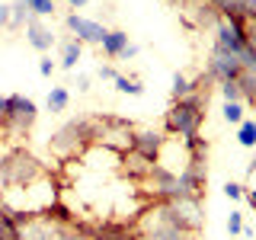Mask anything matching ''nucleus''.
Masks as SVG:
<instances>
[{
    "label": "nucleus",
    "mask_w": 256,
    "mask_h": 240,
    "mask_svg": "<svg viewBox=\"0 0 256 240\" xmlns=\"http://www.w3.org/2000/svg\"><path fill=\"white\" fill-rule=\"evenodd\" d=\"M205 109H208V93H192V96H186V100H173V106L164 112L166 134H173V138L202 134Z\"/></svg>",
    "instance_id": "nucleus-1"
},
{
    "label": "nucleus",
    "mask_w": 256,
    "mask_h": 240,
    "mask_svg": "<svg viewBox=\"0 0 256 240\" xmlns=\"http://www.w3.org/2000/svg\"><path fill=\"white\" fill-rule=\"evenodd\" d=\"M90 144H96V116L93 118H70V122H64L58 132L52 134L48 148H52V154L68 160V157L84 154V148H90Z\"/></svg>",
    "instance_id": "nucleus-2"
},
{
    "label": "nucleus",
    "mask_w": 256,
    "mask_h": 240,
    "mask_svg": "<svg viewBox=\"0 0 256 240\" xmlns=\"http://www.w3.org/2000/svg\"><path fill=\"white\" fill-rule=\"evenodd\" d=\"M42 164L22 148H13L6 157H0V186L4 189H20V186H29L42 176Z\"/></svg>",
    "instance_id": "nucleus-3"
},
{
    "label": "nucleus",
    "mask_w": 256,
    "mask_h": 240,
    "mask_svg": "<svg viewBox=\"0 0 256 240\" xmlns=\"http://www.w3.org/2000/svg\"><path fill=\"white\" fill-rule=\"evenodd\" d=\"M132 141H134V128L132 122L125 118H112V116H96V144L100 148L112 150L116 157H125L132 150Z\"/></svg>",
    "instance_id": "nucleus-4"
},
{
    "label": "nucleus",
    "mask_w": 256,
    "mask_h": 240,
    "mask_svg": "<svg viewBox=\"0 0 256 240\" xmlns=\"http://www.w3.org/2000/svg\"><path fill=\"white\" fill-rule=\"evenodd\" d=\"M36 122H38L36 100H29V96H22V93L6 96V125L4 128H10L13 134H26V132H32Z\"/></svg>",
    "instance_id": "nucleus-5"
},
{
    "label": "nucleus",
    "mask_w": 256,
    "mask_h": 240,
    "mask_svg": "<svg viewBox=\"0 0 256 240\" xmlns=\"http://www.w3.org/2000/svg\"><path fill=\"white\" fill-rule=\"evenodd\" d=\"M244 74V68H240V58L230 52H224V48L214 45L212 54H208L205 61V77L212 80V84H234V80Z\"/></svg>",
    "instance_id": "nucleus-6"
},
{
    "label": "nucleus",
    "mask_w": 256,
    "mask_h": 240,
    "mask_svg": "<svg viewBox=\"0 0 256 240\" xmlns=\"http://www.w3.org/2000/svg\"><path fill=\"white\" fill-rule=\"evenodd\" d=\"M173 214V224L182 230H189V234H198L205 224V212H202V198H173V202H166Z\"/></svg>",
    "instance_id": "nucleus-7"
},
{
    "label": "nucleus",
    "mask_w": 256,
    "mask_h": 240,
    "mask_svg": "<svg viewBox=\"0 0 256 240\" xmlns=\"http://www.w3.org/2000/svg\"><path fill=\"white\" fill-rule=\"evenodd\" d=\"M208 160H192L180 170V196L182 198H205V186H208Z\"/></svg>",
    "instance_id": "nucleus-8"
},
{
    "label": "nucleus",
    "mask_w": 256,
    "mask_h": 240,
    "mask_svg": "<svg viewBox=\"0 0 256 240\" xmlns=\"http://www.w3.org/2000/svg\"><path fill=\"white\" fill-rule=\"evenodd\" d=\"M214 45L240 58V52L246 48V22H234V20H221L218 16V22H214Z\"/></svg>",
    "instance_id": "nucleus-9"
},
{
    "label": "nucleus",
    "mask_w": 256,
    "mask_h": 240,
    "mask_svg": "<svg viewBox=\"0 0 256 240\" xmlns=\"http://www.w3.org/2000/svg\"><path fill=\"white\" fill-rule=\"evenodd\" d=\"M64 26H68V32L77 38L80 45H102V38H106V32H109L102 22L86 20V16H80V13H68Z\"/></svg>",
    "instance_id": "nucleus-10"
},
{
    "label": "nucleus",
    "mask_w": 256,
    "mask_h": 240,
    "mask_svg": "<svg viewBox=\"0 0 256 240\" xmlns=\"http://www.w3.org/2000/svg\"><path fill=\"white\" fill-rule=\"evenodd\" d=\"M164 134L154 132V128H144V132H134V141H132V154H138L144 160H150V164H157L160 150H164Z\"/></svg>",
    "instance_id": "nucleus-11"
},
{
    "label": "nucleus",
    "mask_w": 256,
    "mask_h": 240,
    "mask_svg": "<svg viewBox=\"0 0 256 240\" xmlns=\"http://www.w3.org/2000/svg\"><path fill=\"white\" fill-rule=\"evenodd\" d=\"M212 10L221 16V20H234V22H246V0H208Z\"/></svg>",
    "instance_id": "nucleus-12"
},
{
    "label": "nucleus",
    "mask_w": 256,
    "mask_h": 240,
    "mask_svg": "<svg viewBox=\"0 0 256 240\" xmlns=\"http://www.w3.org/2000/svg\"><path fill=\"white\" fill-rule=\"evenodd\" d=\"M26 42H29L32 48H38V52H48V48L54 45V32L48 29V26H42V22L32 16L29 26H26Z\"/></svg>",
    "instance_id": "nucleus-13"
},
{
    "label": "nucleus",
    "mask_w": 256,
    "mask_h": 240,
    "mask_svg": "<svg viewBox=\"0 0 256 240\" xmlns=\"http://www.w3.org/2000/svg\"><path fill=\"white\" fill-rule=\"evenodd\" d=\"M128 45H132V42H128V32L125 29H109L100 48H102V54H106V58H122V52H125Z\"/></svg>",
    "instance_id": "nucleus-14"
},
{
    "label": "nucleus",
    "mask_w": 256,
    "mask_h": 240,
    "mask_svg": "<svg viewBox=\"0 0 256 240\" xmlns=\"http://www.w3.org/2000/svg\"><path fill=\"white\" fill-rule=\"evenodd\" d=\"M122 164H125V173L132 176V180H148L150 176V170H154V164H150V160H144V157H138V154H132V150H128V154L122 157Z\"/></svg>",
    "instance_id": "nucleus-15"
},
{
    "label": "nucleus",
    "mask_w": 256,
    "mask_h": 240,
    "mask_svg": "<svg viewBox=\"0 0 256 240\" xmlns=\"http://www.w3.org/2000/svg\"><path fill=\"white\" fill-rule=\"evenodd\" d=\"M134 240H198V234H189V230H182V228H160V230L134 234Z\"/></svg>",
    "instance_id": "nucleus-16"
},
{
    "label": "nucleus",
    "mask_w": 256,
    "mask_h": 240,
    "mask_svg": "<svg viewBox=\"0 0 256 240\" xmlns=\"http://www.w3.org/2000/svg\"><path fill=\"white\" fill-rule=\"evenodd\" d=\"M68 106H70V93L64 90V86H52L48 96H45V109L52 112V116H58V112H64Z\"/></svg>",
    "instance_id": "nucleus-17"
},
{
    "label": "nucleus",
    "mask_w": 256,
    "mask_h": 240,
    "mask_svg": "<svg viewBox=\"0 0 256 240\" xmlns=\"http://www.w3.org/2000/svg\"><path fill=\"white\" fill-rule=\"evenodd\" d=\"M80 54H84V45H80L77 38H68V42L61 45V68L64 70H74L77 61H80Z\"/></svg>",
    "instance_id": "nucleus-18"
},
{
    "label": "nucleus",
    "mask_w": 256,
    "mask_h": 240,
    "mask_svg": "<svg viewBox=\"0 0 256 240\" xmlns=\"http://www.w3.org/2000/svg\"><path fill=\"white\" fill-rule=\"evenodd\" d=\"M29 20H32L29 6L22 4V0H13V4H10V26H6V29H13V32H16V29H26Z\"/></svg>",
    "instance_id": "nucleus-19"
},
{
    "label": "nucleus",
    "mask_w": 256,
    "mask_h": 240,
    "mask_svg": "<svg viewBox=\"0 0 256 240\" xmlns=\"http://www.w3.org/2000/svg\"><path fill=\"white\" fill-rule=\"evenodd\" d=\"M237 141L240 148H256V118H244L237 125Z\"/></svg>",
    "instance_id": "nucleus-20"
},
{
    "label": "nucleus",
    "mask_w": 256,
    "mask_h": 240,
    "mask_svg": "<svg viewBox=\"0 0 256 240\" xmlns=\"http://www.w3.org/2000/svg\"><path fill=\"white\" fill-rule=\"evenodd\" d=\"M54 240H96V237L84 234V230H77V224H70V221H58V230H54Z\"/></svg>",
    "instance_id": "nucleus-21"
},
{
    "label": "nucleus",
    "mask_w": 256,
    "mask_h": 240,
    "mask_svg": "<svg viewBox=\"0 0 256 240\" xmlns=\"http://www.w3.org/2000/svg\"><path fill=\"white\" fill-rule=\"evenodd\" d=\"M186 141V150L192 160H208V138H202V134H192V138H182Z\"/></svg>",
    "instance_id": "nucleus-22"
},
{
    "label": "nucleus",
    "mask_w": 256,
    "mask_h": 240,
    "mask_svg": "<svg viewBox=\"0 0 256 240\" xmlns=\"http://www.w3.org/2000/svg\"><path fill=\"white\" fill-rule=\"evenodd\" d=\"M112 84H116V90L122 93V96H141V93H144L141 80H134V77H125V74H118L116 80H112Z\"/></svg>",
    "instance_id": "nucleus-23"
},
{
    "label": "nucleus",
    "mask_w": 256,
    "mask_h": 240,
    "mask_svg": "<svg viewBox=\"0 0 256 240\" xmlns=\"http://www.w3.org/2000/svg\"><path fill=\"white\" fill-rule=\"evenodd\" d=\"M0 240H20V228L13 224L10 212L0 205Z\"/></svg>",
    "instance_id": "nucleus-24"
},
{
    "label": "nucleus",
    "mask_w": 256,
    "mask_h": 240,
    "mask_svg": "<svg viewBox=\"0 0 256 240\" xmlns=\"http://www.w3.org/2000/svg\"><path fill=\"white\" fill-rule=\"evenodd\" d=\"M22 4L29 6V13L36 16V20H42V16H54V0H22Z\"/></svg>",
    "instance_id": "nucleus-25"
},
{
    "label": "nucleus",
    "mask_w": 256,
    "mask_h": 240,
    "mask_svg": "<svg viewBox=\"0 0 256 240\" xmlns=\"http://www.w3.org/2000/svg\"><path fill=\"white\" fill-rule=\"evenodd\" d=\"M224 122H230V125H240L244 122V102H224Z\"/></svg>",
    "instance_id": "nucleus-26"
},
{
    "label": "nucleus",
    "mask_w": 256,
    "mask_h": 240,
    "mask_svg": "<svg viewBox=\"0 0 256 240\" xmlns=\"http://www.w3.org/2000/svg\"><path fill=\"white\" fill-rule=\"evenodd\" d=\"M218 90H221V96H224V102H244L237 80H234V84H218Z\"/></svg>",
    "instance_id": "nucleus-27"
},
{
    "label": "nucleus",
    "mask_w": 256,
    "mask_h": 240,
    "mask_svg": "<svg viewBox=\"0 0 256 240\" xmlns=\"http://www.w3.org/2000/svg\"><path fill=\"white\" fill-rule=\"evenodd\" d=\"M228 234H230V237L244 234V212H230V214H228Z\"/></svg>",
    "instance_id": "nucleus-28"
},
{
    "label": "nucleus",
    "mask_w": 256,
    "mask_h": 240,
    "mask_svg": "<svg viewBox=\"0 0 256 240\" xmlns=\"http://www.w3.org/2000/svg\"><path fill=\"white\" fill-rule=\"evenodd\" d=\"M224 196H228L230 202H240V198H244V186L234 182V180H228V182H224Z\"/></svg>",
    "instance_id": "nucleus-29"
},
{
    "label": "nucleus",
    "mask_w": 256,
    "mask_h": 240,
    "mask_svg": "<svg viewBox=\"0 0 256 240\" xmlns=\"http://www.w3.org/2000/svg\"><path fill=\"white\" fill-rule=\"evenodd\" d=\"M246 48L256 54V20H246Z\"/></svg>",
    "instance_id": "nucleus-30"
},
{
    "label": "nucleus",
    "mask_w": 256,
    "mask_h": 240,
    "mask_svg": "<svg viewBox=\"0 0 256 240\" xmlns=\"http://www.w3.org/2000/svg\"><path fill=\"white\" fill-rule=\"evenodd\" d=\"M54 68H58V64L48 58V54H45L42 61H38V74H42V77H52V74H54Z\"/></svg>",
    "instance_id": "nucleus-31"
},
{
    "label": "nucleus",
    "mask_w": 256,
    "mask_h": 240,
    "mask_svg": "<svg viewBox=\"0 0 256 240\" xmlns=\"http://www.w3.org/2000/svg\"><path fill=\"white\" fill-rule=\"evenodd\" d=\"M96 74H100L102 80H116V77H118V70H116V68H112V64H102V68H100V70H96Z\"/></svg>",
    "instance_id": "nucleus-32"
},
{
    "label": "nucleus",
    "mask_w": 256,
    "mask_h": 240,
    "mask_svg": "<svg viewBox=\"0 0 256 240\" xmlns=\"http://www.w3.org/2000/svg\"><path fill=\"white\" fill-rule=\"evenodd\" d=\"M244 189H250V192H256V160L250 164V173H246V186Z\"/></svg>",
    "instance_id": "nucleus-33"
},
{
    "label": "nucleus",
    "mask_w": 256,
    "mask_h": 240,
    "mask_svg": "<svg viewBox=\"0 0 256 240\" xmlns=\"http://www.w3.org/2000/svg\"><path fill=\"white\" fill-rule=\"evenodd\" d=\"M6 125V96H0V128Z\"/></svg>",
    "instance_id": "nucleus-34"
},
{
    "label": "nucleus",
    "mask_w": 256,
    "mask_h": 240,
    "mask_svg": "<svg viewBox=\"0 0 256 240\" xmlns=\"http://www.w3.org/2000/svg\"><path fill=\"white\" fill-rule=\"evenodd\" d=\"M77 90H90V77L86 74H77Z\"/></svg>",
    "instance_id": "nucleus-35"
},
{
    "label": "nucleus",
    "mask_w": 256,
    "mask_h": 240,
    "mask_svg": "<svg viewBox=\"0 0 256 240\" xmlns=\"http://www.w3.org/2000/svg\"><path fill=\"white\" fill-rule=\"evenodd\" d=\"M134 54H138V45H128L125 52H122V61H128V58H134Z\"/></svg>",
    "instance_id": "nucleus-36"
},
{
    "label": "nucleus",
    "mask_w": 256,
    "mask_h": 240,
    "mask_svg": "<svg viewBox=\"0 0 256 240\" xmlns=\"http://www.w3.org/2000/svg\"><path fill=\"white\" fill-rule=\"evenodd\" d=\"M86 4H90V0H68V6H70V10H84Z\"/></svg>",
    "instance_id": "nucleus-37"
},
{
    "label": "nucleus",
    "mask_w": 256,
    "mask_h": 240,
    "mask_svg": "<svg viewBox=\"0 0 256 240\" xmlns=\"http://www.w3.org/2000/svg\"><path fill=\"white\" fill-rule=\"evenodd\" d=\"M246 16L256 20V0H246Z\"/></svg>",
    "instance_id": "nucleus-38"
}]
</instances>
